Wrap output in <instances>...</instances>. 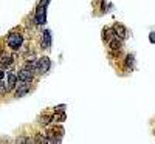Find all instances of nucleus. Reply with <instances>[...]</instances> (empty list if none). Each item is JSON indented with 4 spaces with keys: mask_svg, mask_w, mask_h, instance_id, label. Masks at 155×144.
Wrapping results in <instances>:
<instances>
[{
    "mask_svg": "<svg viewBox=\"0 0 155 144\" xmlns=\"http://www.w3.org/2000/svg\"><path fill=\"white\" fill-rule=\"evenodd\" d=\"M102 37H104V41H107V42H110L113 37H116L113 28H112V30H110V28H104V30H102Z\"/></svg>",
    "mask_w": 155,
    "mask_h": 144,
    "instance_id": "9d476101",
    "label": "nucleus"
},
{
    "mask_svg": "<svg viewBox=\"0 0 155 144\" xmlns=\"http://www.w3.org/2000/svg\"><path fill=\"white\" fill-rule=\"evenodd\" d=\"M120 41H121V39H118V37H113L112 41L109 42L110 48H112V50H118V51H120V50H121V42H120Z\"/></svg>",
    "mask_w": 155,
    "mask_h": 144,
    "instance_id": "9b49d317",
    "label": "nucleus"
},
{
    "mask_svg": "<svg viewBox=\"0 0 155 144\" xmlns=\"http://www.w3.org/2000/svg\"><path fill=\"white\" fill-rule=\"evenodd\" d=\"M39 123H41L42 126H47V124L50 123V118H48V116H44V118H41V121H39Z\"/></svg>",
    "mask_w": 155,
    "mask_h": 144,
    "instance_id": "2eb2a0df",
    "label": "nucleus"
},
{
    "mask_svg": "<svg viewBox=\"0 0 155 144\" xmlns=\"http://www.w3.org/2000/svg\"><path fill=\"white\" fill-rule=\"evenodd\" d=\"M33 77H34V71L30 70V68H22L19 71V81H27V82H31L33 81Z\"/></svg>",
    "mask_w": 155,
    "mask_h": 144,
    "instance_id": "20e7f679",
    "label": "nucleus"
},
{
    "mask_svg": "<svg viewBox=\"0 0 155 144\" xmlns=\"http://www.w3.org/2000/svg\"><path fill=\"white\" fill-rule=\"evenodd\" d=\"M42 47L47 48V50H50V47H51V34H50V31H44V36H42Z\"/></svg>",
    "mask_w": 155,
    "mask_h": 144,
    "instance_id": "6e6552de",
    "label": "nucleus"
},
{
    "mask_svg": "<svg viewBox=\"0 0 155 144\" xmlns=\"http://www.w3.org/2000/svg\"><path fill=\"white\" fill-rule=\"evenodd\" d=\"M22 44H23L22 34H19V33H11V34L8 36V45H9L12 50H19V48L22 47Z\"/></svg>",
    "mask_w": 155,
    "mask_h": 144,
    "instance_id": "f257e3e1",
    "label": "nucleus"
},
{
    "mask_svg": "<svg viewBox=\"0 0 155 144\" xmlns=\"http://www.w3.org/2000/svg\"><path fill=\"white\" fill-rule=\"evenodd\" d=\"M64 119H65V113L64 112H59V115H54V118H53L54 123H62Z\"/></svg>",
    "mask_w": 155,
    "mask_h": 144,
    "instance_id": "ddd939ff",
    "label": "nucleus"
},
{
    "mask_svg": "<svg viewBox=\"0 0 155 144\" xmlns=\"http://www.w3.org/2000/svg\"><path fill=\"white\" fill-rule=\"evenodd\" d=\"M12 64V56L8 54V53H2L0 54V65L2 67H6V65H11Z\"/></svg>",
    "mask_w": 155,
    "mask_h": 144,
    "instance_id": "0eeeda50",
    "label": "nucleus"
},
{
    "mask_svg": "<svg viewBox=\"0 0 155 144\" xmlns=\"http://www.w3.org/2000/svg\"><path fill=\"white\" fill-rule=\"evenodd\" d=\"M47 3H48V0H42V2H41V5H42V6H45Z\"/></svg>",
    "mask_w": 155,
    "mask_h": 144,
    "instance_id": "a211bd4d",
    "label": "nucleus"
},
{
    "mask_svg": "<svg viewBox=\"0 0 155 144\" xmlns=\"http://www.w3.org/2000/svg\"><path fill=\"white\" fill-rule=\"evenodd\" d=\"M45 20H47V16H45V6L41 5V6L37 8V11H36V22H37L39 25H44Z\"/></svg>",
    "mask_w": 155,
    "mask_h": 144,
    "instance_id": "423d86ee",
    "label": "nucleus"
},
{
    "mask_svg": "<svg viewBox=\"0 0 155 144\" xmlns=\"http://www.w3.org/2000/svg\"><path fill=\"white\" fill-rule=\"evenodd\" d=\"M50 65H51V62H50V59H48L47 56L41 57V59L37 61V71L41 73V74L47 73V71L50 70Z\"/></svg>",
    "mask_w": 155,
    "mask_h": 144,
    "instance_id": "7ed1b4c3",
    "label": "nucleus"
},
{
    "mask_svg": "<svg viewBox=\"0 0 155 144\" xmlns=\"http://www.w3.org/2000/svg\"><path fill=\"white\" fill-rule=\"evenodd\" d=\"M16 84H17V76L16 74H8V91H11L12 88H16Z\"/></svg>",
    "mask_w": 155,
    "mask_h": 144,
    "instance_id": "1a4fd4ad",
    "label": "nucleus"
},
{
    "mask_svg": "<svg viewBox=\"0 0 155 144\" xmlns=\"http://www.w3.org/2000/svg\"><path fill=\"white\" fill-rule=\"evenodd\" d=\"M132 64H134V56L129 54V56L126 57V70H127V71L132 70Z\"/></svg>",
    "mask_w": 155,
    "mask_h": 144,
    "instance_id": "f8f14e48",
    "label": "nucleus"
},
{
    "mask_svg": "<svg viewBox=\"0 0 155 144\" xmlns=\"http://www.w3.org/2000/svg\"><path fill=\"white\" fill-rule=\"evenodd\" d=\"M3 76H5V73H3V70H0V79H3Z\"/></svg>",
    "mask_w": 155,
    "mask_h": 144,
    "instance_id": "6ab92c4d",
    "label": "nucleus"
},
{
    "mask_svg": "<svg viewBox=\"0 0 155 144\" xmlns=\"http://www.w3.org/2000/svg\"><path fill=\"white\" fill-rule=\"evenodd\" d=\"M64 110H65V106H58L56 107V112H64Z\"/></svg>",
    "mask_w": 155,
    "mask_h": 144,
    "instance_id": "dca6fc26",
    "label": "nucleus"
},
{
    "mask_svg": "<svg viewBox=\"0 0 155 144\" xmlns=\"http://www.w3.org/2000/svg\"><path fill=\"white\" fill-rule=\"evenodd\" d=\"M113 31H115V36L118 39H121V41L127 37V31H126V28L123 27L121 23H115L113 25Z\"/></svg>",
    "mask_w": 155,
    "mask_h": 144,
    "instance_id": "39448f33",
    "label": "nucleus"
},
{
    "mask_svg": "<svg viewBox=\"0 0 155 144\" xmlns=\"http://www.w3.org/2000/svg\"><path fill=\"white\" fill-rule=\"evenodd\" d=\"M8 91V88H6V84L3 82V81H0V95H5Z\"/></svg>",
    "mask_w": 155,
    "mask_h": 144,
    "instance_id": "4468645a",
    "label": "nucleus"
},
{
    "mask_svg": "<svg viewBox=\"0 0 155 144\" xmlns=\"http://www.w3.org/2000/svg\"><path fill=\"white\" fill-rule=\"evenodd\" d=\"M30 88H31V85L27 81H20V84H16V98H20L23 95H27L30 91Z\"/></svg>",
    "mask_w": 155,
    "mask_h": 144,
    "instance_id": "f03ea898",
    "label": "nucleus"
},
{
    "mask_svg": "<svg viewBox=\"0 0 155 144\" xmlns=\"http://www.w3.org/2000/svg\"><path fill=\"white\" fill-rule=\"evenodd\" d=\"M149 39H150V42H155V33H150Z\"/></svg>",
    "mask_w": 155,
    "mask_h": 144,
    "instance_id": "f3484780",
    "label": "nucleus"
}]
</instances>
